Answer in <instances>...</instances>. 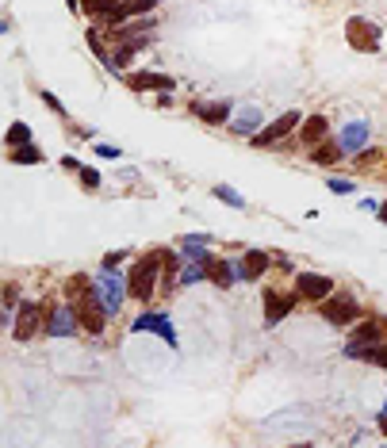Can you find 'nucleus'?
<instances>
[{
	"label": "nucleus",
	"instance_id": "f257e3e1",
	"mask_svg": "<svg viewBox=\"0 0 387 448\" xmlns=\"http://www.w3.org/2000/svg\"><path fill=\"white\" fill-rule=\"evenodd\" d=\"M162 261H165L162 253H150L130 269L127 280H130V295H135V299H142V303L154 299V284H157V272H162Z\"/></svg>",
	"mask_w": 387,
	"mask_h": 448
},
{
	"label": "nucleus",
	"instance_id": "f03ea898",
	"mask_svg": "<svg viewBox=\"0 0 387 448\" xmlns=\"http://www.w3.org/2000/svg\"><path fill=\"white\" fill-rule=\"evenodd\" d=\"M96 291H100V299H103V307H108V314H116L123 307V295L130 291V280H123L116 269H103L96 276Z\"/></svg>",
	"mask_w": 387,
	"mask_h": 448
},
{
	"label": "nucleus",
	"instance_id": "7ed1b4c3",
	"mask_svg": "<svg viewBox=\"0 0 387 448\" xmlns=\"http://www.w3.org/2000/svg\"><path fill=\"white\" fill-rule=\"evenodd\" d=\"M77 314H81V326L89 330V333H100V330H103V318H108V307H103V299H100L96 284H92V288L81 295Z\"/></svg>",
	"mask_w": 387,
	"mask_h": 448
},
{
	"label": "nucleus",
	"instance_id": "20e7f679",
	"mask_svg": "<svg viewBox=\"0 0 387 448\" xmlns=\"http://www.w3.org/2000/svg\"><path fill=\"white\" fill-rule=\"evenodd\" d=\"M387 337V326L380 318H364L361 326L353 330V341L345 345V357H364V349L368 345H376V341H383Z\"/></svg>",
	"mask_w": 387,
	"mask_h": 448
},
{
	"label": "nucleus",
	"instance_id": "39448f33",
	"mask_svg": "<svg viewBox=\"0 0 387 448\" xmlns=\"http://www.w3.org/2000/svg\"><path fill=\"white\" fill-rule=\"evenodd\" d=\"M322 318L330 322V326H349L353 318H361V303L349 299V295H330V299H322Z\"/></svg>",
	"mask_w": 387,
	"mask_h": 448
},
{
	"label": "nucleus",
	"instance_id": "423d86ee",
	"mask_svg": "<svg viewBox=\"0 0 387 448\" xmlns=\"http://www.w3.org/2000/svg\"><path fill=\"white\" fill-rule=\"evenodd\" d=\"M81 8L89 16H100L108 27H116V23H123L130 16V4L127 0H81Z\"/></svg>",
	"mask_w": 387,
	"mask_h": 448
},
{
	"label": "nucleus",
	"instance_id": "0eeeda50",
	"mask_svg": "<svg viewBox=\"0 0 387 448\" xmlns=\"http://www.w3.org/2000/svg\"><path fill=\"white\" fill-rule=\"evenodd\" d=\"M296 291L303 295V299H310V303H322V299L334 295V280H330V276H318V272H303L296 280Z\"/></svg>",
	"mask_w": 387,
	"mask_h": 448
},
{
	"label": "nucleus",
	"instance_id": "6e6552de",
	"mask_svg": "<svg viewBox=\"0 0 387 448\" xmlns=\"http://www.w3.org/2000/svg\"><path fill=\"white\" fill-rule=\"evenodd\" d=\"M296 127H299V111H288V116H280L276 123H272V127L257 130V135H253V146H257V150H269L272 142H280L284 135H291Z\"/></svg>",
	"mask_w": 387,
	"mask_h": 448
},
{
	"label": "nucleus",
	"instance_id": "1a4fd4ad",
	"mask_svg": "<svg viewBox=\"0 0 387 448\" xmlns=\"http://www.w3.org/2000/svg\"><path fill=\"white\" fill-rule=\"evenodd\" d=\"M130 330H135V333H157V337H165V345L176 349V330H173V322H169L165 314L146 310L142 318H135V326H130Z\"/></svg>",
	"mask_w": 387,
	"mask_h": 448
},
{
	"label": "nucleus",
	"instance_id": "9d476101",
	"mask_svg": "<svg viewBox=\"0 0 387 448\" xmlns=\"http://www.w3.org/2000/svg\"><path fill=\"white\" fill-rule=\"evenodd\" d=\"M77 307H69V303H58V307L50 310V322H46V333H54V337H73L77 333Z\"/></svg>",
	"mask_w": 387,
	"mask_h": 448
},
{
	"label": "nucleus",
	"instance_id": "9b49d317",
	"mask_svg": "<svg viewBox=\"0 0 387 448\" xmlns=\"http://www.w3.org/2000/svg\"><path fill=\"white\" fill-rule=\"evenodd\" d=\"M345 35H349V46H357V50H376L380 46V31L368 20H361V16H353L345 23Z\"/></svg>",
	"mask_w": 387,
	"mask_h": 448
},
{
	"label": "nucleus",
	"instance_id": "f8f14e48",
	"mask_svg": "<svg viewBox=\"0 0 387 448\" xmlns=\"http://www.w3.org/2000/svg\"><path fill=\"white\" fill-rule=\"evenodd\" d=\"M368 135H372V127H368L364 119L345 123V127H342V135H337V146H342L345 154H361V150L368 146Z\"/></svg>",
	"mask_w": 387,
	"mask_h": 448
},
{
	"label": "nucleus",
	"instance_id": "ddd939ff",
	"mask_svg": "<svg viewBox=\"0 0 387 448\" xmlns=\"http://www.w3.org/2000/svg\"><path fill=\"white\" fill-rule=\"evenodd\" d=\"M127 84L135 92H173L176 89V81L165 77V73H130Z\"/></svg>",
	"mask_w": 387,
	"mask_h": 448
},
{
	"label": "nucleus",
	"instance_id": "4468645a",
	"mask_svg": "<svg viewBox=\"0 0 387 448\" xmlns=\"http://www.w3.org/2000/svg\"><path fill=\"white\" fill-rule=\"evenodd\" d=\"M269 264H272V257L265 250H249L238 264V280H261L269 272Z\"/></svg>",
	"mask_w": 387,
	"mask_h": 448
},
{
	"label": "nucleus",
	"instance_id": "2eb2a0df",
	"mask_svg": "<svg viewBox=\"0 0 387 448\" xmlns=\"http://www.w3.org/2000/svg\"><path fill=\"white\" fill-rule=\"evenodd\" d=\"M291 307H296V295H288V291H265V322H269V326H276L280 318H288Z\"/></svg>",
	"mask_w": 387,
	"mask_h": 448
},
{
	"label": "nucleus",
	"instance_id": "dca6fc26",
	"mask_svg": "<svg viewBox=\"0 0 387 448\" xmlns=\"http://www.w3.org/2000/svg\"><path fill=\"white\" fill-rule=\"evenodd\" d=\"M35 330H39V307H35V303H23V307H20V318H16V337L27 341Z\"/></svg>",
	"mask_w": 387,
	"mask_h": 448
},
{
	"label": "nucleus",
	"instance_id": "f3484780",
	"mask_svg": "<svg viewBox=\"0 0 387 448\" xmlns=\"http://www.w3.org/2000/svg\"><path fill=\"white\" fill-rule=\"evenodd\" d=\"M326 130H330L326 116H310L303 127H299V138H303L307 146H318V142H326Z\"/></svg>",
	"mask_w": 387,
	"mask_h": 448
},
{
	"label": "nucleus",
	"instance_id": "a211bd4d",
	"mask_svg": "<svg viewBox=\"0 0 387 448\" xmlns=\"http://www.w3.org/2000/svg\"><path fill=\"white\" fill-rule=\"evenodd\" d=\"M230 108H234L230 100H219V103H192V111H196V116H200L203 123H226Z\"/></svg>",
	"mask_w": 387,
	"mask_h": 448
},
{
	"label": "nucleus",
	"instance_id": "6ab92c4d",
	"mask_svg": "<svg viewBox=\"0 0 387 448\" xmlns=\"http://www.w3.org/2000/svg\"><path fill=\"white\" fill-rule=\"evenodd\" d=\"M181 250H184L188 261H211V257H207V234H184Z\"/></svg>",
	"mask_w": 387,
	"mask_h": 448
},
{
	"label": "nucleus",
	"instance_id": "aec40b11",
	"mask_svg": "<svg viewBox=\"0 0 387 448\" xmlns=\"http://www.w3.org/2000/svg\"><path fill=\"white\" fill-rule=\"evenodd\" d=\"M207 269H211V280L219 288H230L238 280V264H230V261H207Z\"/></svg>",
	"mask_w": 387,
	"mask_h": 448
},
{
	"label": "nucleus",
	"instance_id": "412c9836",
	"mask_svg": "<svg viewBox=\"0 0 387 448\" xmlns=\"http://www.w3.org/2000/svg\"><path fill=\"white\" fill-rule=\"evenodd\" d=\"M257 127H261V111H257V108H245L242 116L230 123L234 135H257Z\"/></svg>",
	"mask_w": 387,
	"mask_h": 448
},
{
	"label": "nucleus",
	"instance_id": "4be33fe9",
	"mask_svg": "<svg viewBox=\"0 0 387 448\" xmlns=\"http://www.w3.org/2000/svg\"><path fill=\"white\" fill-rule=\"evenodd\" d=\"M200 280H211L207 261H188L184 269H181V284H184V288H192V284H200Z\"/></svg>",
	"mask_w": 387,
	"mask_h": 448
},
{
	"label": "nucleus",
	"instance_id": "5701e85b",
	"mask_svg": "<svg viewBox=\"0 0 387 448\" xmlns=\"http://www.w3.org/2000/svg\"><path fill=\"white\" fill-rule=\"evenodd\" d=\"M342 154H345V150L337 146V142H318V150H315L310 157H315V165H334V161L342 157Z\"/></svg>",
	"mask_w": 387,
	"mask_h": 448
},
{
	"label": "nucleus",
	"instance_id": "b1692460",
	"mask_svg": "<svg viewBox=\"0 0 387 448\" xmlns=\"http://www.w3.org/2000/svg\"><path fill=\"white\" fill-rule=\"evenodd\" d=\"M8 146H31V127L27 123H12L8 127Z\"/></svg>",
	"mask_w": 387,
	"mask_h": 448
},
{
	"label": "nucleus",
	"instance_id": "393cba45",
	"mask_svg": "<svg viewBox=\"0 0 387 448\" xmlns=\"http://www.w3.org/2000/svg\"><path fill=\"white\" fill-rule=\"evenodd\" d=\"M364 360H372V364L387 368V337L376 341V345H368V349H364Z\"/></svg>",
	"mask_w": 387,
	"mask_h": 448
},
{
	"label": "nucleus",
	"instance_id": "a878e982",
	"mask_svg": "<svg viewBox=\"0 0 387 448\" xmlns=\"http://www.w3.org/2000/svg\"><path fill=\"white\" fill-rule=\"evenodd\" d=\"M215 199H223V203H230V207H245V199L226 184H215Z\"/></svg>",
	"mask_w": 387,
	"mask_h": 448
},
{
	"label": "nucleus",
	"instance_id": "bb28decb",
	"mask_svg": "<svg viewBox=\"0 0 387 448\" xmlns=\"http://www.w3.org/2000/svg\"><path fill=\"white\" fill-rule=\"evenodd\" d=\"M12 161H16V165H27V161H31V165H39V161H43V150H12Z\"/></svg>",
	"mask_w": 387,
	"mask_h": 448
},
{
	"label": "nucleus",
	"instance_id": "cd10ccee",
	"mask_svg": "<svg viewBox=\"0 0 387 448\" xmlns=\"http://www.w3.org/2000/svg\"><path fill=\"white\" fill-rule=\"evenodd\" d=\"M81 184L84 188H100V173L96 169H81Z\"/></svg>",
	"mask_w": 387,
	"mask_h": 448
},
{
	"label": "nucleus",
	"instance_id": "c85d7f7f",
	"mask_svg": "<svg viewBox=\"0 0 387 448\" xmlns=\"http://www.w3.org/2000/svg\"><path fill=\"white\" fill-rule=\"evenodd\" d=\"M326 188H330V192H337V196H345V192H353V184H349V180H326Z\"/></svg>",
	"mask_w": 387,
	"mask_h": 448
},
{
	"label": "nucleus",
	"instance_id": "c756f323",
	"mask_svg": "<svg viewBox=\"0 0 387 448\" xmlns=\"http://www.w3.org/2000/svg\"><path fill=\"white\" fill-rule=\"evenodd\" d=\"M123 257H127V250H111L108 257H103V269H116V264L123 261Z\"/></svg>",
	"mask_w": 387,
	"mask_h": 448
},
{
	"label": "nucleus",
	"instance_id": "7c9ffc66",
	"mask_svg": "<svg viewBox=\"0 0 387 448\" xmlns=\"http://www.w3.org/2000/svg\"><path fill=\"white\" fill-rule=\"evenodd\" d=\"M43 103H46V108H54V111H62V116H65V108L58 103V96H50V92H43Z\"/></svg>",
	"mask_w": 387,
	"mask_h": 448
},
{
	"label": "nucleus",
	"instance_id": "2f4dec72",
	"mask_svg": "<svg viewBox=\"0 0 387 448\" xmlns=\"http://www.w3.org/2000/svg\"><path fill=\"white\" fill-rule=\"evenodd\" d=\"M96 154H100V157H119V150H116V146H96Z\"/></svg>",
	"mask_w": 387,
	"mask_h": 448
},
{
	"label": "nucleus",
	"instance_id": "473e14b6",
	"mask_svg": "<svg viewBox=\"0 0 387 448\" xmlns=\"http://www.w3.org/2000/svg\"><path fill=\"white\" fill-rule=\"evenodd\" d=\"M4 303H8V307H16V288H12V284L4 288Z\"/></svg>",
	"mask_w": 387,
	"mask_h": 448
},
{
	"label": "nucleus",
	"instance_id": "72a5a7b5",
	"mask_svg": "<svg viewBox=\"0 0 387 448\" xmlns=\"http://www.w3.org/2000/svg\"><path fill=\"white\" fill-rule=\"evenodd\" d=\"M380 429H383V437H387V414H380Z\"/></svg>",
	"mask_w": 387,
	"mask_h": 448
},
{
	"label": "nucleus",
	"instance_id": "f704fd0d",
	"mask_svg": "<svg viewBox=\"0 0 387 448\" xmlns=\"http://www.w3.org/2000/svg\"><path fill=\"white\" fill-rule=\"evenodd\" d=\"M380 218H383V223H387V207H380Z\"/></svg>",
	"mask_w": 387,
	"mask_h": 448
}]
</instances>
